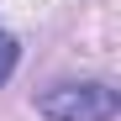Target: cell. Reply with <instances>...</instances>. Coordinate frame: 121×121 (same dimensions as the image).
I'll return each instance as SVG.
<instances>
[{
    "mask_svg": "<svg viewBox=\"0 0 121 121\" xmlns=\"http://www.w3.org/2000/svg\"><path fill=\"white\" fill-rule=\"evenodd\" d=\"M37 111L48 121H116L121 100L111 84H58L37 100Z\"/></svg>",
    "mask_w": 121,
    "mask_h": 121,
    "instance_id": "cell-1",
    "label": "cell"
},
{
    "mask_svg": "<svg viewBox=\"0 0 121 121\" xmlns=\"http://www.w3.org/2000/svg\"><path fill=\"white\" fill-rule=\"evenodd\" d=\"M16 53H21V48H16V37H11V32H0V84H5L11 69H16Z\"/></svg>",
    "mask_w": 121,
    "mask_h": 121,
    "instance_id": "cell-2",
    "label": "cell"
}]
</instances>
